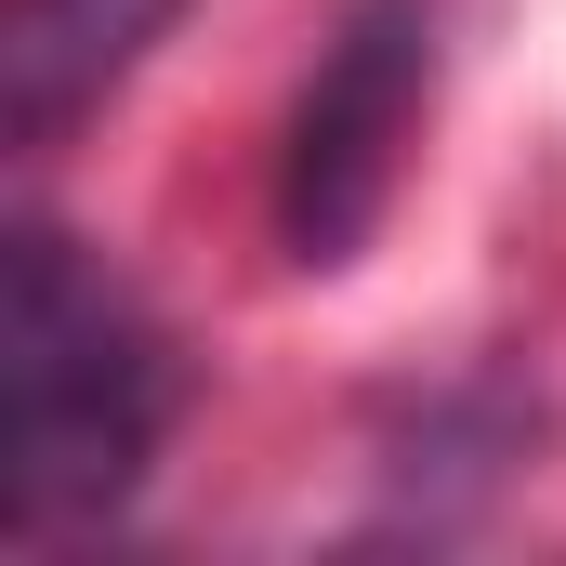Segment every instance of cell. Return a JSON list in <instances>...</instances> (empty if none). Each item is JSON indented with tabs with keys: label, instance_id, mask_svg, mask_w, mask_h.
<instances>
[{
	"label": "cell",
	"instance_id": "6da1fadb",
	"mask_svg": "<svg viewBox=\"0 0 566 566\" xmlns=\"http://www.w3.org/2000/svg\"><path fill=\"white\" fill-rule=\"evenodd\" d=\"M171 409H185V369H171L158 316L106 277V251H80L66 224H13V277H0V527L13 541L106 527L145 488V461L171 448Z\"/></svg>",
	"mask_w": 566,
	"mask_h": 566
},
{
	"label": "cell",
	"instance_id": "7a4b0ae2",
	"mask_svg": "<svg viewBox=\"0 0 566 566\" xmlns=\"http://www.w3.org/2000/svg\"><path fill=\"white\" fill-rule=\"evenodd\" d=\"M422 119H434V0H343L277 145V251L303 277H343L369 251V224L409 185Z\"/></svg>",
	"mask_w": 566,
	"mask_h": 566
},
{
	"label": "cell",
	"instance_id": "3957f363",
	"mask_svg": "<svg viewBox=\"0 0 566 566\" xmlns=\"http://www.w3.org/2000/svg\"><path fill=\"white\" fill-rule=\"evenodd\" d=\"M185 0H13L0 13V133L27 145H66L145 53L171 40Z\"/></svg>",
	"mask_w": 566,
	"mask_h": 566
}]
</instances>
